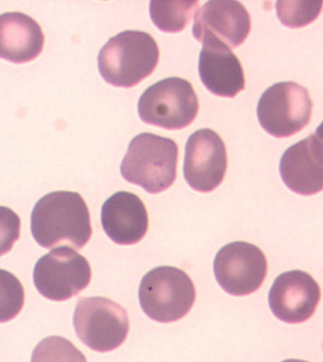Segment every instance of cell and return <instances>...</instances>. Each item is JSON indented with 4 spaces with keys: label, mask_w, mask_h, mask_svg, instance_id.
I'll use <instances>...</instances> for the list:
<instances>
[{
    "label": "cell",
    "mask_w": 323,
    "mask_h": 362,
    "mask_svg": "<svg viewBox=\"0 0 323 362\" xmlns=\"http://www.w3.org/2000/svg\"><path fill=\"white\" fill-rule=\"evenodd\" d=\"M30 230L45 249L62 245L83 249L92 235L88 205L79 193L52 192L39 199L33 208Z\"/></svg>",
    "instance_id": "obj_1"
},
{
    "label": "cell",
    "mask_w": 323,
    "mask_h": 362,
    "mask_svg": "<svg viewBox=\"0 0 323 362\" xmlns=\"http://www.w3.org/2000/svg\"><path fill=\"white\" fill-rule=\"evenodd\" d=\"M160 60V49L149 33L124 30L111 37L98 57L99 71L117 88H133L150 76Z\"/></svg>",
    "instance_id": "obj_2"
},
{
    "label": "cell",
    "mask_w": 323,
    "mask_h": 362,
    "mask_svg": "<svg viewBox=\"0 0 323 362\" xmlns=\"http://www.w3.org/2000/svg\"><path fill=\"white\" fill-rule=\"evenodd\" d=\"M178 146L171 139L141 133L130 141L121 165L122 177L149 194L171 187L177 178Z\"/></svg>",
    "instance_id": "obj_3"
},
{
    "label": "cell",
    "mask_w": 323,
    "mask_h": 362,
    "mask_svg": "<svg viewBox=\"0 0 323 362\" xmlns=\"http://www.w3.org/2000/svg\"><path fill=\"white\" fill-rule=\"evenodd\" d=\"M139 300L150 319L169 324L184 318L190 312L196 302V288L182 269L158 267L144 275Z\"/></svg>",
    "instance_id": "obj_4"
},
{
    "label": "cell",
    "mask_w": 323,
    "mask_h": 362,
    "mask_svg": "<svg viewBox=\"0 0 323 362\" xmlns=\"http://www.w3.org/2000/svg\"><path fill=\"white\" fill-rule=\"evenodd\" d=\"M199 102L189 81L170 77L149 86L138 103L139 115L147 124L180 130L196 119Z\"/></svg>",
    "instance_id": "obj_5"
},
{
    "label": "cell",
    "mask_w": 323,
    "mask_h": 362,
    "mask_svg": "<svg viewBox=\"0 0 323 362\" xmlns=\"http://www.w3.org/2000/svg\"><path fill=\"white\" fill-rule=\"evenodd\" d=\"M74 325L80 341L100 353L116 350L129 332L127 310L105 297L81 298L75 308Z\"/></svg>",
    "instance_id": "obj_6"
},
{
    "label": "cell",
    "mask_w": 323,
    "mask_h": 362,
    "mask_svg": "<svg viewBox=\"0 0 323 362\" xmlns=\"http://www.w3.org/2000/svg\"><path fill=\"white\" fill-rule=\"evenodd\" d=\"M312 110L307 89L295 82H281L262 94L257 116L261 127L273 137L289 138L310 122Z\"/></svg>",
    "instance_id": "obj_7"
},
{
    "label": "cell",
    "mask_w": 323,
    "mask_h": 362,
    "mask_svg": "<svg viewBox=\"0 0 323 362\" xmlns=\"http://www.w3.org/2000/svg\"><path fill=\"white\" fill-rule=\"evenodd\" d=\"M92 276L88 259L71 247L52 250L36 262L33 283L48 300L64 302L88 288Z\"/></svg>",
    "instance_id": "obj_8"
},
{
    "label": "cell",
    "mask_w": 323,
    "mask_h": 362,
    "mask_svg": "<svg viewBox=\"0 0 323 362\" xmlns=\"http://www.w3.org/2000/svg\"><path fill=\"white\" fill-rule=\"evenodd\" d=\"M213 272L217 283L227 293L247 296L257 291L266 279V255L255 245L233 242L217 252Z\"/></svg>",
    "instance_id": "obj_9"
},
{
    "label": "cell",
    "mask_w": 323,
    "mask_h": 362,
    "mask_svg": "<svg viewBox=\"0 0 323 362\" xmlns=\"http://www.w3.org/2000/svg\"><path fill=\"white\" fill-rule=\"evenodd\" d=\"M228 168L227 148L221 137L210 128L192 134L185 147L184 177L200 193L216 190Z\"/></svg>",
    "instance_id": "obj_10"
},
{
    "label": "cell",
    "mask_w": 323,
    "mask_h": 362,
    "mask_svg": "<svg viewBox=\"0 0 323 362\" xmlns=\"http://www.w3.org/2000/svg\"><path fill=\"white\" fill-rule=\"evenodd\" d=\"M319 300V284L302 270H291L279 275L269 294L272 313L288 324H302L310 319Z\"/></svg>",
    "instance_id": "obj_11"
},
{
    "label": "cell",
    "mask_w": 323,
    "mask_h": 362,
    "mask_svg": "<svg viewBox=\"0 0 323 362\" xmlns=\"http://www.w3.org/2000/svg\"><path fill=\"white\" fill-rule=\"evenodd\" d=\"M250 30L249 13L239 1H208L194 16L193 35L199 42L216 39L235 49L246 41Z\"/></svg>",
    "instance_id": "obj_12"
},
{
    "label": "cell",
    "mask_w": 323,
    "mask_h": 362,
    "mask_svg": "<svg viewBox=\"0 0 323 362\" xmlns=\"http://www.w3.org/2000/svg\"><path fill=\"white\" fill-rule=\"evenodd\" d=\"M280 174L285 185L300 196H313L323 189L322 138L312 134L283 153Z\"/></svg>",
    "instance_id": "obj_13"
},
{
    "label": "cell",
    "mask_w": 323,
    "mask_h": 362,
    "mask_svg": "<svg viewBox=\"0 0 323 362\" xmlns=\"http://www.w3.org/2000/svg\"><path fill=\"white\" fill-rule=\"evenodd\" d=\"M202 42L199 72L203 85L214 95L235 98L246 88L240 60L222 42L211 38Z\"/></svg>",
    "instance_id": "obj_14"
},
{
    "label": "cell",
    "mask_w": 323,
    "mask_h": 362,
    "mask_svg": "<svg viewBox=\"0 0 323 362\" xmlns=\"http://www.w3.org/2000/svg\"><path fill=\"white\" fill-rule=\"evenodd\" d=\"M102 226L116 244L134 245L146 236L149 217L140 197L130 192H117L102 207Z\"/></svg>",
    "instance_id": "obj_15"
},
{
    "label": "cell",
    "mask_w": 323,
    "mask_h": 362,
    "mask_svg": "<svg viewBox=\"0 0 323 362\" xmlns=\"http://www.w3.org/2000/svg\"><path fill=\"white\" fill-rule=\"evenodd\" d=\"M45 36L37 22L25 13L0 15V58L16 64L30 62L43 51Z\"/></svg>",
    "instance_id": "obj_16"
},
{
    "label": "cell",
    "mask_w": 323,
    "mask_h": 362,
    "mask_svg": "<svg viewBox=\"0 0 323 362\" xmlns=\"http://www.w3.org/2000/svg\"><path fill=\"white\" fill-rule=\"evenodd\" d=\"M199 6V1H151L150 16L161 32L180 33L187 26Z\"/></svg>",
    "instance_id": "obj_17"
},
{
    "label": "cell",
    "mask_w": 323,
    "mask_h": 362,
    "mask_svg": "<svg viewBox=\"0 0 323 362\" xmlns=\"http://www.w3.org/2000/svg\"><path fill=\"white\" fill-rule=\"evenodd\" d=\"M32 362H88L86 356L68 339L51 336L39 342Z\"/></svg>",
    "instance_id": "obj_18"
},
{
    "label": "cell",
    "mask_w": 323,
    "mask_h": 362,
    "mask_svg": "<svg viewBox=\"0 0 323 362\" xmlns=\"http://www.w3.org/2000/svg\"><path fill=\"white\" fill-rule=\"evenodd\" d=\"M25 303V291L18 278L8 270L0 269V324L12 321Z\"/></svg>",
    "instance_id": "obj_19"
},
{
    "label": "cell",
    "mask_w": 323,
    "mask_h": 362,
    "mask_svg": "<svg viewBox=\"0 0 323 362\" xmlns=\"http://www.w3.org/2000/svg\"><path fill=\"white\" fill-rule=\"evenodd\" d=\"M277 16L285 26L298 29L316 21L322 9V1H278Z\"/></svg>",
    "instance_id": "obj_20"
},
{
    "label": "cell",
    "mask_w": 323,
    "mask_h": 362,
    "mask_svg": "<svg viewBox=\"0 0 323 362\" xmlns=\"http://www.w3.org/2000/svg\"><path fill=\"white\" fill-rule=\"evenodd\" d=\"M20 217L12 209L0 206V257L12 250L20 238Z\"/></svg>",
    "instance_id": "obj_21"
},
{
    "label": "cell",
    "mask_w": 323,
    "mask_h": 362,
    "mask_svg": "<svg viewBox=\"0 0 323 362\" xmlns=\"http://www.w3.org/2000/svg\"><path fill=\"white\" fill-rule=\"evenodd\" d=\"M282 362H308V361H302V359H286V361H283Z\"/></svg>",
    "instance_id": "obj_22"
}]
</instances>
